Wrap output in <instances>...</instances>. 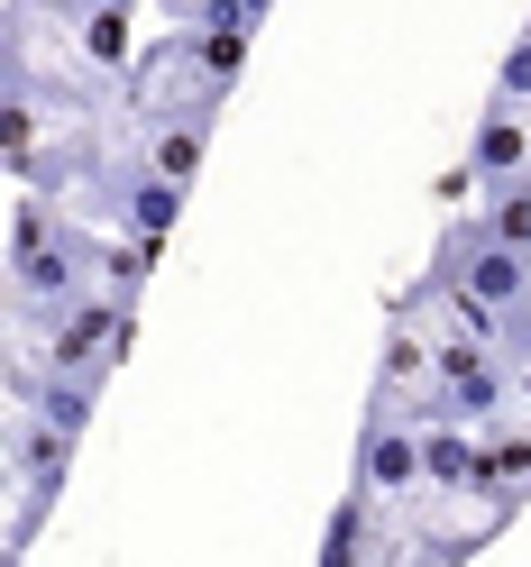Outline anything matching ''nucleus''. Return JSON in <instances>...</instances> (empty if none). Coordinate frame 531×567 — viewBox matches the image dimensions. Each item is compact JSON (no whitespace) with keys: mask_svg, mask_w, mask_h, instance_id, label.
<instances>
[{"mask_svg":"<svg viewBox=\"0 0 531 567\" xmlns=\"http://www.w3.org/2000/svg\"><path fill=\"white\" fill-rule=\"evenodd\" d=\"M137 156H147L174 193H193V174H202V156H211V111H174V120H137V137H129Z\"/></svg>","mask_w":531,"mask_h":567,"instance_id":"obj_5","label":"nucleus"},{"mask_svg":"<svg viewBox=\"0 0 531 567\" xmlns=\"http://www.w3.org/2000/svg\"><path fill=\"white\" fill-rule=\"evenodd\" d=\"M147 275H156V247H137V238H111V257H101V293L137 311V293H147Z\"/></svg>","mask_w":531,"mask_h":567,"instance_id":"obj_8","label":"nucleus"},{"mask_svg":"<svg viewBox=\"0 0 531 567\" xmlns=\"http://www.w3.org/2000/svg\"><path fill=\"white\" fill-rule=\"evenodd\" d=\"M395 540H404L395 513H385L376 494L348 485L339 504H330V522H321V558H312V567H385V558H395Z\"/></svg>","mask_w":531,"mask_h":567,"instance_id":"obj_4","label":"nucleus"},{"mask_svg":"<svg viewBox=\"0 0 531 567\" xmlns=\"http://www.w3.org/2000/svg\"><path fill=\"white\" fill-rule=\"evenodd\" d=\"M184 202L193 193H174L165 174L137 156V147H111V165H101V184L83 193L92 210V229H111V238H137V247H165V229L184 220Z\"/></svg>","mask_w":531,"mask_h":567,"instance_id":"obj_2","label":"nucleus"},{"mask_svg":"<svg viewBox=\"0 0 531 567\" xmlns=\"http://www.w3.org/2000/svg\"><path fill=\"white\" fill-rule=\"evenodd\" d=\"M421 494H477V431H421Z\"/></svg>","mask_w":531,"mask_h":567,"instance_id":"obj_6","label":"nucleus"},{"mask_svg":"<svg viewBox=\"0 0 531 567\" xmlns=\"http://www.w3.org/2000/svg\"><path fill=\"white\" fill-rule=\"evenodd\" d=\"M486 101H494V111H531V47H522V38L504 47V64H494V92H486Z\"/></svg>","mask_w":531,"mask_h":567,"instance_id":"obj_9","label":"nucleus"},{"mask_svg":"<svg viewBox=\"0 0 531 567\" xmlns=\"http://www.w3.org/2000/svg\"><path fill=\"white\" fill-rule=\"evenodd\" d=\"M513 403H522V367H513V358L431 330V384L412 394V421H421V431H494Z\"/></svg>","mask_w":531,"mask_h":567,"instance_id":"obj_1","label":"nucleus"},{"mask_svg":"<svg viewBox=\"0 0 531 567\" xmlns=\"http://www.w3.org/2000/svg\"><path fill=\"white\" fill-rule=\"evenodd\" d=\"M348 485L376 494L385 513H395V504H421V421H412V403L367 394L358 449H348Z\"/></svg>","mask_w":531,"mask_h":567,"instance_id":"obj_3","label":"nucleus"},{"mask_svg":"<svg viewBox=\"0 0 531 567\" xmlns=\"http://www.w3.org/2000/svg\"><path fill=\"white\" fill-rule=\"evenodd\" d=\"M92 403H101V384H92V375H47L38 421H47V431H64V440H83V431H92Z\"/></svg>","mask_w":531,"mask_h":567,"instance_id":"obj_7","label":"nucleus"},{"mask_svg":"<svg viewBox=\"0 0 531 567\" xmlns=\"http://www.w3.org/2000/svg\"><path fill=\"white\" fill-rule=\"evenodd\" d=\"M522 47H531V19H522Z\"/></svg>","mask_w":531,"mask_h":567,"instance_id":"obj_10","label":"nucleus"}]
</instances>
